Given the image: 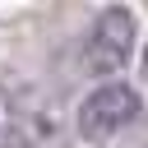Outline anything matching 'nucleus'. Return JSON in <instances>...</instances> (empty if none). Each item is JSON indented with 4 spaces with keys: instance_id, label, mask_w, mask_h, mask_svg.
<instances>
[{
    "instance_id": "7ed1b4c3",
    "label": "nucleus",
    "mask_w": 148,
    "mask_h": 148,
    "mask_svg": "<svg viewBox=\"0 0 148 148\" xmlns=\"http://www.w3.org/2000/svg\"><path fill=\"white\" fill-rule=\"evenodd\" d=\"M143 74H148V51H143Z\"/></svg>"
},
{
    "instance_id": "f03ea898",
    "label": "nucleus",
    "mask_w": 148,
    "mask_h": 148,
    "mask_svg": "<svg viewBox=\"0 0 148 148\" xmlns=\"http://www.w3.org/2000/svg\"><path fill=\"white\" fill-rule=\"evenodd\" d=\"M130 51H134V14L125 5L102 9L97 23H92V32H88V42H83L88 69L92 74H111V69H120L130 60Z\"/></svg>"
},
{
    "instance_id": "f257e3e1",
    "label": "nucleus",
    "mask_w": 148,
    "mask_h": 148,
    "mask_svg": "<svg viewBox=\"0 0 148 148\" xmlns=\"http://www.w3.org/2000/svg\"><path fill=\"white\" fill-rule=\"evenodd\" d=\"M134 116H139V92H134L130 83L111 79V83L92 88V92L79 102V134H83L88 143H102V139H111L116 130H125Z\"/></svg>"
}]
</instances>
